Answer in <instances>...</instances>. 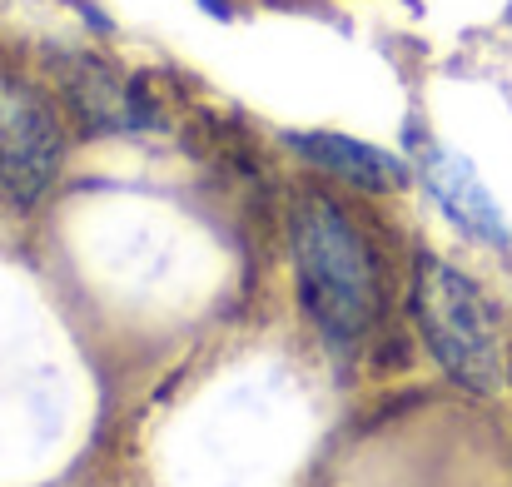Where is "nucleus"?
<instances>
[{"label":"nucleus","mask_w":512,"mask_h":487,"mask_svg":"<svg viewBox=\"0 0 512 487\" xmlns=\"http://www.w3.org/2000/svg\"><path fill=\"white\" fill-rule=\"evenodd\" d=\"M289 249L304 314L334 343L363 338L378 319L383 279L373 244L353 224V214L324 189H299L289 204Z\"/></svg>","instance_id":"nucleus-1"},{"label":"nucleus","mask_w":512,"mask_h":487,"mask_svg":"<svg viewBox=\"0 0 512 487\" xmlns=\"http://www.w3.org/2000/svg\"><path fill=\"white\" fill-rule=\"evenodd\" d=\"M413 319L428 343V353L443 363L448 378H458L468 393H498L503 388V338L493 304L483 289L458 274L443 259H418L413 274Z\"/></svg>","instance_id":"nucleus-2"},{"label":"nucleus","mask_w":512,"mask_h":487,"mask_svg":"<svg viewBox=\"0 0 512 487\" xmlns=\"http://www.w3.org/2000/svg\"><path fill=\"white\" fill-rule=\"evenodd\" d=\"M65 160V135L55 110L20 80L0 75V194L15 204L40 199Z\"/></svg>","instance_id":"nucleus-3"},{"label":"nucleus","mask_w":512,"mask_h":487,"mask_svg":"<svg viewBox=\"0 0 512 487\" xmlns=\"http://www.w3.org/2000/svg\"><path fill=\"white\" fill-rule=\"evenodd\" d=\"M55 80H60V95H65V105L75 110V120L85 130L120 135V130H145V125L160 120L145 85L130 80L125 70H115L100 55H60Z\"/></svg>","instance_id":"nucleus-4"},{"label":"nucleus","mask_w":512,"mask_h":487,"mask_svg":"<svg viewBox=\"0 0 512 487\" xmlns=\"http://www.w3.org/2000/svg\"><path fill=\"white\" fill-rule=\"evenodd\" d=\"M423 179L438 199V209L473 239L488 244H508V219L493 204V194L483 189V179L473 174V164L458 160L453 150H423Z\"/></svg>","instance_id":"nucleus-5"},{"label":"nucleus","mask_w":512,"mask_h":487,"mask_svg":"<svg viewBox=\"0 0 512 487\" xmlns=\"http://www.w3.org/2000/svg\"><path fill=\"white\" fill-rule=\"evenodd\" d=\"M289 145H294L309 164H319V169L339 174L343 184L368 189V194H393V189H403V179H408L403 160H393L388 150L363 145V140H353V135H334V130H299V135H289Z\"/></svg>","instance_id":"nucleus-6"}]
</instances>
